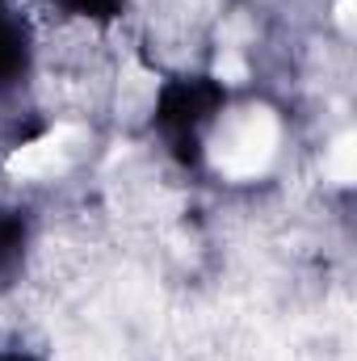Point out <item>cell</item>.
<instances>
[{"instance_id": "5", "label": "cell", "mask_w": 357, "mask_h": 361, "mask_svg": "<svg viewBox=\"0 0 357 361\" xmlns=\"http://www.w3.org/2000/svg\"><path fill=\"white\" fill-rule=\"evenodd\" d=\"M214 76H219L223 85H244V80H248V63H244V55L223 47V55L214 59Z\"/></svg>"}, {"instance_id": "4", "label": "cell", "mask_w": 357, "mask_h": 361, "mask_svg": "<svg viewBox=\"0 0 357 361\" xmlns=\"http://www.w3.org/2000/svg\"><path fill=\"white\" fill-rule=\"evenodd\" d=\"M324 173L337 180L341 189H349L357 180V135L353 130H345L332 147H328V160H324Z\"/></svg>"}, {"instance_id": "6", "label": "cell", "mask_w": 357, "mask_h": 361, "mask_svg": "<svg viewBox=\"0 0 357 361\" xmlns=\"http://www.w3.org/2000/svg\"><path fill=\"white\" fill-rule=\"evenodd\" d=\"M353 8H357V0H337V25L349 34L353 30Z\"/></svg>"}, {"instance_id": "2", "label": "cell", "mask_w": 357, "mask_h": 361, "mask_svg": "<svg viewBox=\"0 0 357 361\" xmlns=\"http://www.w3.org/2000/svg\"><path fill=\"white\" fill-rule=\"evenodd\" d=\"M85 139H89V135H85L80 126L63 122V126H55L51 135H42V139L17 147V152L4 160V173H8V177H21V180L55 177V173H63V169L72 164V156L85 147Z\"/></svg>"}, {"instance_id": "1", "label": "cell", "mask_w": 357, "mask_h": 361, "mask_svg": "<svg viewBox=\"0 0 357 361\" xmlns=\"http://www.w3.org/2000/svg\"><path fill=\"white\" fill-rule=\"evenodd\" d=\"M277 118L265 105H253V109H240L236 118H227L214 139H210V164L214 173L231 180H253L261 177L273 156H277Z\"/></svg>"}, {"instance_id": "3", "label": "cell", "mask_w": 357, "mask_h": 361, "mask_svg": "<svg viewBox=\"0 0 357 361\" xmlns=\"http://www.w3.org/2000/svg\"><path fill=\"white\" fill-rule=\"evenodd\" d=\"M156 101H160V76L156 72H147L139 63L122 68V80H118V114L126 122H143L156 109Z\"/></svg>"}]
</instances>
